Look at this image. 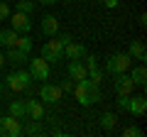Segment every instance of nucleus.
I'll return each instance as SVG.
<instances>
[{
	"label": "nucleus",
	"instance_id": "1",
	"mask_svg": "<svg viewBox=\"0 0 147 137\" xmlns=\"http://www.w3.org/2000/svg\"><path fill=\"white\" fill-rule=\"evenodd\" d=\"M118 108L130 113V115H135V118H140L147 110V98L145 95H132V93L130 95H118Z\"/></svg>",
	"mask_w": 147,
	"mask_h": 137
},
{
	"label": "nucleus",
	"instance_id": "2",
	"mask_svg": "<svg viewBox=\"0 0 147 137\" xmlns=\"http://www.w3.org/2000/svg\"><path fill=\"white\" fill-rule=\"evenodd\" d=\"M132 66V56L127 52H118V54H110L108 61H105V74H123V71H130Z\"/></svg>",
	"mask_w": 147,
	"mask_h": 137
},
{
	"label": "nucleus",
	"instance_id": "3",
	"mask_svg": "<svg viewBox=\"0 0 147 137\" xmlns=\"http://www.w3.org/2000/svg\"><path fill=\"white\" fill-rule=\"evenodd\" d=\"M5 86L12 91V93H22V91H30L32 88V76L30 71H12L10 76L5 79Z\"/></svg>",
	"mask_w": 147,
	"mask_h": 137
},
{
	"label": "nucleus",
	"instance_id": "4",
	"mask_svg": "<svg viewBox=\"0 0 147 137\" xmlns=\"http://www.w3.org/2000/svg\"><path fill=\"white\" fill-rule=\"evenodd\" d=\"M39 56H42L47 64H57V61H61V59H64V44L59 42L57 37H52V39H49V42L42 47Z\"/></svg>",
	"mask_w": 147,
	"mask_h": 137
},
{
	"label": "nucleus",
	"instance_id": "5",
	"mask_svg": "<svg viewBox=\"0 0 147 137\" xmlns=\"http://www.w3.org/2000/svg\"><path fill=\"white\" fill-rule=\"evenodd\" d=\"M20 135H22L20 118H12L10 113L0 118V137H20Z\"/></svg>",
	"mask_w": 147,
	"mask_h": 137
},
{
	"label": "nucleus",
	"instance_id": "6",
	"mask_svg": "<svg viewBox=\"0 0 147 137\" xmlns=\"http://www.w3.org/2000/svg\"><path fill=\"white\" fill-rule=\"evenodd\" d=\"M64 91L59 83H49V81H42V88H39V98L44 100V103H49V105H57L59 100H61Z\"/></svg>",
	"mask_w": 147,
	"mask_h": 137
},
{
	"label": "nucleus",
	"instance_id": "7",
	"mask_svg": "<svg viewBox=\"0 0 147 137\" xmlns=\"http://www.w3.org/2000/svg\"><path fill=\"white\" fill-rule=\"evenodd\" d=\"M30 61V76L37 81H47L49 76H52V68H49V64L44 61L42 56H37V59H27Z\"/></svg>",
	"mask_w": 147,
	"mask_h": 137
},
{
	"label": "nucleus",
	"instance_id": "8",
	"mask_svg": "<svg viewBox=\"0 0 147 137\" xmlns=\"http://www.w3.org/2000/svg\"><path fill=\"white\" fill-rule=\"evenodd\" d=\"M113 91H115L118 95H130L132 91H135V83H132V79H130L127 71L115 74V79H113Z\"/></svg>",
	"mask_w": 147,
	"mask_h": 137
},
{
	"label": "nucleus",
	"instance_id": "9",
	"mask_svg": "<svg viewBox=\"0 0 147 137\" xmlns=\"http://www.w3.org/2000/svg\"><path fill=\"white\" fill-rule=\"evenodd\" d=\"M10 25H12V30L17 32V34H27V32L32 30V20H30V15H25V12H10Z\"/></svg>",
	"mask_w": 147,
	"mask_h": 137
},
{
	"label": "nucleus",
	"instance_id": "10",
	"mask_svg": "<svg viewBox=\"0 0 147 137\" xmlns=\"http://www.w3.org/2000/svg\"><path fill=\"white\" fill-rule=\"evenodd\" d=\"M25 115L30 118V120H42V118H47L44 115V105L39 103V100H34V98L25 100Z\"/></svg>",
	"mask_w": 147,
	"mask_h": 137
},
{
	"label": "nucleus",
	"instance_id": "11",
	"mask_svg": "<svg viewBox=\"0 0 147 137\" xmlns=\"http://www.w3.org/2000/svg\"><path fill=\"white\" fill-rule=\"evenodd\" d=\"M86 54H88V49H86L84 44H76L74 39L64 47V59H69V61H71V59H84Z\"/></svg>",
	"mask_w": 147,
	"mask_h": 137
},
{
	"label": "nucleus",
	"instance_id": "12",
	"mask_svg": "<svg viewBox=\"0 0 147 137\" xmlns=\"http://www.w3.org/2000/svg\"><path fill=\"white\" fill-rule=\"evenodd\" d=\"M127 54H130L132 59H137V61H145V59H147V47H145V42H142V39H132L130 47H127Z\"/></svg>",
	"mask_w": 147,
	"mask_h": 137
},
{
	"label": "nucleus",
	"instance_id": "13",
	"mask_svg": "<svg viewBox=\"0 0 147 137\" xmlns=\"http://www.w3.org/2000/svg\"><path fill=\"white\" fill-rule=\"evenodd\" d=\"M42 32L47 37H57L59 34V20L54 15H44L42 17Z\"/></svg>",
	"mask_w": 147,
	"mask_h": 137
},
{
	"label": "nucleus",
	"instance_id": "14",
	"mask_svg": "<svg viewBox=\"0 0 147 137\" xmlns=\"http://www.w3.org/2000/svg\"><path fill=\"white\" fill-rule=\"evenodd\" d=\"M69 76H71L74 81H81V79H86V76H88L81 59H71V61H69Z\"/></svg>",
	"mask_w": 147,
	"mask_h": 137
},
{
	"label": "nucleus",
	"instance_id": "15",
	"mask_svg": "<svg viewBox=\"0 0 147 137\" xmlns=\"http://www.w3.org/2000/svg\"><path fill=\"white\" fill-rule=\"evenodd\" d=\"M5 59L10 64H15V66H22V64H27V54L22 52V49H17V47H7V54H5Z\"/></svg>",
	"mask_w": 147,
	"mask_h": 137
},
{
	"label": "nucleus",
	"instance_id": "16",
	"mask_svg": "<svg viewBox=\"0 0 147 137\" xmlns=\"http://www.w3.org/2000/svg\"><path fill=\"white\" fill-rule=\"evenodd\" d=\"M130 79H132V83L140 86V88H145V86H147V68H145V61L130 71Z\"/></svg>",
	"mask_w": 147,
	"mask_h": 137
},
{
	"label": "nucleus",
	"instance_id": "17",
	"mask_svg": "<svg viewBox=\"0 0 147 137\" xmlns=\"http://www.w3.org/2000/svg\"><path fill=\"white\" fill-rule=\"evenodd\" d=\"M71 93H74V98L79 100V103H81L84 108H86V105H93V100H91L88 91H86V88H84L81 83H74V91H71Z\"/></svg>",
	"mask_w": 147,
	"mask_h": 137
},
{
	"label": "nucleus",
	"instance_id": "18",
	"mask_svg": "<svg viewBox=\"0 0 147 137\" xmlns=\"http://www.w3.org/2000/svg\"><path fill=\"white\" fill-rule=\"evenodd\" d=\"M22 132L30 135V137H39V135H44V127H42L39 120H30L27 125H22Z\"/></svg>",
	"mask_w": 147,
	"mask_h": 137
},
{
	"label": "nucleus",
	"instance_id": "19",
	"mask_svg": "<svg viewBox=\"0 0 147 137\" xmlns=\"http://www.w3.org/2000/svg\"><path fill=\"white\" fill-rule=\"evenodd\" d=\"M98 122H100V127H103V130L113 132V130H115V125H118V118L113 115V113H103V115L98 118Z\"/></svg>",
	"mask_w": 147,
	"mask_h": 137
},
{
	"label": "nucleus",
	"instance_id": "20",
	"mask_svg": "<svg viewBox=\"0 0 147 137\" xmlns=\"http://www.w3.org/2000/svg\"><path fill=\"white\" fill-rule=\"evenodd\" d=\"M15 39H17L15 30H0V44L3 47H15Z\"/></svg>",
	"mask_w": 147,
	"mask_h": 137
},
{
	"label": "nucleus",
	"instance_id": "21",
	"mask_svg": "<svg viewBox=\"0 0 147 137\" xmlns=\"http://www.w3.org/2000/svg\"><path fill=\"white\" fill-rule=\"evenodd\" d=\"M15 47H17V49H22L25 54H30V52H32V47H34V42H32V39L27 37V34H17Z\"/></svg>",
	"mask_w": 147,
	"mask_h": 137
},
{
	"label": "nucleus",
	"instance_id": "22",
	"mask_svg": "<svg viewBox=\"0 0 147 137\" xmlns=\"http://www.w3.org/2000/svg\"><path fill=\"white\" fill-rule=\"evenodd\" d=\"M7 113H10L12 118H27L25 115V103H22V100H12L10 105H7Z\"/></svg>",
	"mask_w": 147,
	"mask_h": 137
},
{
	"label": "nucleus",
	"instance_id": "23",
	"mask_svg": "<svg viewBox=\"0 0 147 137\" xmlns=\"http://www.w3.org/2000/svg\"><path fill=\"white\" fill-rule=\"evenodd\" d=\"M15 10H17V12H25V15H30V12L34 10V0H17V3H15Z\"/></svg>",
	"mask_w": 147,
	"mask_h": 137
},
{
	"label": "nucleus",
	"instance_id": "24",
	"mask_svg": "<svg viewBox=\"0 0 147 137\" xmlns=\"http://www.w3.org/2000/svg\"><path fill=\"white\" fill-rule=\"evenodd\" d=\"M86 74H88V79L93 81V83H98V86H100V81H103V71H100L98 66H96V68H88Z\"/></svg>",
	"mask_w": 147,
	"mask_h": 137
},
{
	"label": "nucleus",
	"instance_id": "25",
	"mask_svg": "<svg viewBox=\"0 0 147 137\" xmlns=\"http://www.w3.org/2000/svg\"><path fill=\"white\" fill-rule=\"evenodd\" d=\"M123 137H142V130L135 125H127L125 130H123Z\"/></svg>",
	"mask_w": 147,
	"mask_h": 137
},
{
	"label": "nucleus",
	"instance_id": "26",
	"mask_svg": "<svg viewBox=\"0 0 147 137\" xmlns=\"http://www.w3.org/2000/svg\"><path fill=\"white\" fill-rule=\"evenodd\" d=\"M86 61H84V66H86V71H88V68H96L98 66V56H96V54H86Z\"/></svg>",
	"mask_w": 147,
	"mask_h": 137
},
{
	"label": "nucleus",
	"instance_id": "27",
	"mask_svg": "<svg viewBox=\"0 0 147 137\" xmlns=\"http://www.w3.org/2000/svg\"><path fill=\"white\" fill-rule=\"evenodd\" d=\"M10 5H7L5 0H0V20H7V17H10Z\"/></svg>",
	"mask_w": 147,
	"mask_h": 137
},
{
	"label": "nucleus",
	"instance_id": "28",
	"mask_svg": "<svg viewBox=\"0 0 147 137\" xmlns=\"http://www.w3.org/2000/svg\"><path fill=\"white\" fill-rule=\"evenodd\" d=\"M74 83H76L74 79H66V81H61L59 86H61V91H69V93H71V91H74Z\"/></svg>",
	"mask_w": 147,
	"mask_h": 137
},
{
	"label": "nucleus",
	"instance_id": "29",
	"mask_svg": "<svg viewBox=\"0 0 147 137\" xmlns=\"http://www.w3.org/2000/svg\"><path fill=\"white\" fill-rule=\"evenodd\" d=\"M103 3V7H108V10H115L118 5H120V0H100Z\"/></svg>",
	"mask_w": 147,
	"mask_h": 137
},
{
	"label": "nucleus",
	"instance_id": "30",
	"mask_svg": "<svg viewBox=\"0 0 147 137\" xmlns=\"http://www.w3.org/2000/svg\"><path fill=\"white\" fill-rule=\"evenodd\" d=\"M57 39H59V42H61V44H64V47H66V44H69V42H71V39H74V37H71V34H66V32H61V34H57Z\"/></svg>",
	"mask_w": 147,
	"mask_h": 137
},
{
	"label": "nucleus",
	"instance_id": "31",
	"mask_svg": "<svg viewBox=\"0 0 147 137\" xmlns=\"http://www.w3.org/2000/svg\"><path fill=\"white\" fill-rule=\"evenodd\" d=\"M137 22H140V25H142V27H145V25H147V15H145V12H140V20H137Z\"/></svg>",
	"mask_w": 147,
	"mask_h": 137
},
{
	"label": "nucleus",
	"instance_id": "32",
	"mask_svg": "<svg viewBox=\"0 0 147 137\" xmlns=\"http://www.w3.org/2000/svg\"><path fill=\"white\" fill-rule=\"evenodd\" d=\"M39 3H42V5H57L59 0H39Z\"/></svg>",
	"mask_w": 147,
	"mask_h": 137
},
{
	"label": "nucleus",
	"instance_id": "33",
	"mask_svg": "<svg viewBox=\"0 0 147 137\" xmlns=\"http://www.w3.org/2000/svg\"><path fill=\"white\" fill-rule=\"evenodd\" d=\"M5 61H7V59H5V54L0 52V66H5Z\"/></svg>",
	"mask_w": 147,
	"mask_h": 137
}]
</instances>
